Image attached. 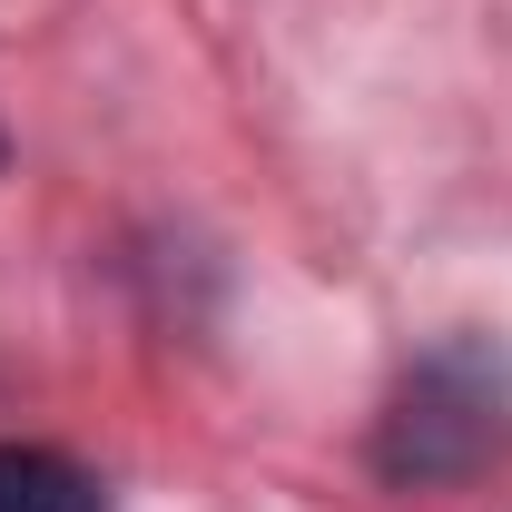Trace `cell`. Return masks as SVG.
I'll use <instances>...</instances> for the list:
<instances>
[{
  "label": "cell",
  "instance_id": "1",
  "mask_svg": "<svg viewBox=\"0 0 512 512\" xmlns=\"http://www.w3.org/2000/svg\"><path fill=\"white\" fill-rule=\"evenodd\" d=\"M512 453V394L493 375V355L453 345L434 365H414L404 394L384 404L375 424V473L384 483H463V473H493Z\"/></svg>",
  "mask_w": 512,
  "mask_h": 512
},
{
  "label": "cell",
  "instance_id": "2",
  "mask_svg": "<svg viewBox=\"0 0 512 512\" xmlns=\"http://www.w3.org/2000/svg\"><path fill=\"white\" fill-rule=\"evenodd\" d=\"M0 512H109V493H99L89 463H69V453H50V444H10V434H0Z\"/></svg>",
  "mask_w": 512,
  "mask_h": 512
}]
</instances>
